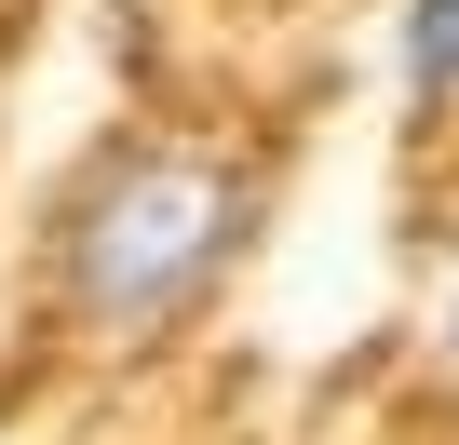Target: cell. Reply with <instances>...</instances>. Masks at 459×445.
I'll list each match as a JSON object with an SVG mask.
<instances>
[{
  "mask_svg": "<svg viewBox=\"0 0 459 445\" xmlns=\"http://www.w3.org/2000/svg\"><path fill=\"white\" fill-rule=\"evenodd\" d=\"M446 351H459V284H446Z\"/></svg>",
  "mask_w": 459,
  "mask_h": 445,
  "instance_id": "obj_3",
  "label": "cell"
},
{
  "mask_svg": "<svg viewBox=\"0 0 459 445\" xmlns=\"http://www.w3.org/2000/svg\"><path fill=\"white\" fill-rule=\"evenodd\" d=\"M392 81H405V122L459 108V0H392Z\"/></svg>",
  "mask_w": 459,
  "mask_h": 445,
  "instance_id": "obj_2",
  "label": "cell"
},
{
  "mask_svg": "<svg viewBox=\"0 0 459 445\" xmlns=\"http://www.w3.org/2000/svg\"><path fill=\"white\" fill-rule=\"evenodd\" d=\"M257 244V175L203 149V135H108L82 149L55 230H41V284L82 338L135 351V338H176L189 311H216V284L244 270Z\"/></svg>",
  "mask_w": 459,
  "mask_h": 445,
  "instance_id": "obj_1",
  "label": "cell"
}]
</instances>
